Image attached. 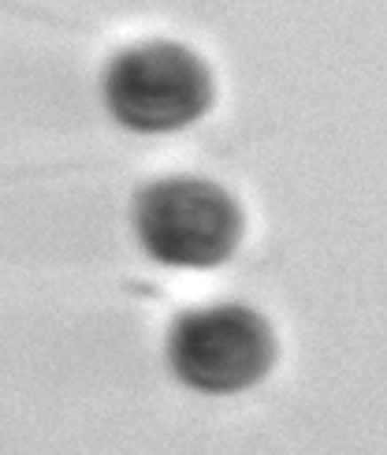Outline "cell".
<instances>
[{
  "label": "cell",
  "instance_id": "1",
  "mask_svg": "<svg viewBox=\"0 0 387 455\" xmlns=\"http://www.w3.org/2000/svg\"><path fill=\"white\" fill-rule=\"evenodd\" d=\"M242 228V205L231 191L198 176L157 180L134 202L138 243L164 265H220L235 254Z\"/></svg>",
  "mask_w": 387,
  "mask_h": 455
},
{
  "label": "cell",
  "instance_id": "2",
  "mask_svg": "<svg viewBox=\"0 0 387 455\" xmlns=\"http://www.w3.org/2000/svg\"><path fill=\"white\" fill-rule=\"evenodd\" d=\"M212 75L194 49L149 42L123 49L105 71V101L112 116L142 135H164L198 124L212 108Z\"/></svg>",
  "mask_w": 387,
  "mask_h": 455
},
{
  "label": "cell",
  "instance_id": "3",
  "mask_svg": "<svg viewBox=\"0 0 387 455\" xmlns=\"http://www.w3.org/2000/svg\"><path fill=\"white\" fill-rule=\"evenodd\" d=\"M168 363L183 385L231 395L261 385L276 366V332L242 302L179 314L168 332Z\"/></svg>",
  "mask_w": 387,
  "mask_h": 455
}]
</instances>
